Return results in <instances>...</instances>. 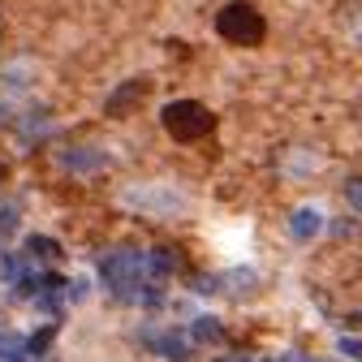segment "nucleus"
I'll return each mask as SVG.
<instances>
[{"instance_id": "nucleus-7", "label": "nucleus", "mask_w": 362, "mask_h": 362, "mask_svg": "<svg viewBox=\"0 0 362 362\" xmlns=\"http://www.w3.org/2000/svg\"><path fill=\"white\" fill-rule=\"evenodd\" d=\"M190 332H194V341H220V337H224V328H220V324L211 320V315H203V320H194V328H190Z\"/></svg>"}, {"instance_id": "nucleus-4", "label": "nucleus", "mask_w": 362, "mask_h": 362, "mask_svg": "<svg viewBox=\"0 0 362 362\" xmlns=\"http://www.w3.org/2000/svg\"><path fill=\"white\" fill-rule=\"evenodd\" d=\"M156 354H164L168 362H190V358H194L190 341L181 337V332H164V337H156Z\"/></svg>"}, {"instance_id": "nucleus-2", "label": "nucleus", "mask_w": 362, "mask_h": 362, "mask_svg": "<svg viewBox=\"0 0 362 362\" xmlns=\"http://www.w3.org/2000/svg\"><path fill=\"white\" fill-rule=\"evenodd\" d=\"M216 30H220V39L238 43V48H255V43H263V35H267V22H263V13L255 5L233 0V5H224L216 13Z\"/></svg>"}, {"instance_id": "nucleus-9", "label": "nucleus", "mask_w": 362, "mask_h": 362, "mask_svg": "<svg viewBox=\"0 0 362 362\" xmlns=\"http://www.w3.org/2000/svg\"><path fill=\"white\" fill-rule=\"evenodd\" d=\"M315 229H320V216H315V211H310V207H306V211H298V216H293V238H310V233H315Z\"/></svg>"}, {"instance_id": "nucleus-5", "label": "nucleus", "mask_w": 362, "mask_h": 362, "mask_svg": "<svg viewBox=\"0 0 362 362\" xmlns=\"http://www.w3.org/2000/svg\"><path fill=\"white\" fill-rule=\"evenodd\" d=\"M26 259H43V263H52V259H61V246L52 242V238H26Z\"/></svg>"}, {"instance_id": "nucleus-8", "label": "nucleus", "mask_w": 362, "mask_h": 362, "mask_svg": "<svg viewBox=\"0 0 362 362\" xmlns=\"http://www.w3.org/2000/svg\"><path fill=\"white\" fill-rule=\"evenodd\" d=\"M143 90H147V86H143V82H129V86H125V90H117V95H112V100H108V112H125V108H129V104H125V100H134V95H143Z\"/></svg>"}, {"instance_id": "nucleus-13", "label": "nucleus", "mask_w": 362, "mask_h": 362, "mask_svg": "<svg viewBox=\"0 0 362 362\" xmlns=\"http://www.w3.org/2000/svg\"><path fill=\"white\" fill-rule=\"evenodd\" d=\"M276 362H306L302 354H285V358H276Z\"/></svg>"}, {"instance_id": "nucleus-1", "label": "nucleus", "mask_w": 362, "mask_h": 362, "mask_svg": "<svg viewBox=\"0 0 362 362\" xmlns=\"http://www.w3.org/2000/svg\"><path fill=\"white\" fill-rule=\"evenodd\" d=\"M100 276H104V285H108L121 302H134V293H139L143 281H160V276H151V259H147V250H139V246H121V250L104 255Z\"/></svg>"}, {"instance_id": "nucleus-10", "label": "nucleus", "mask_w": 362, "mask_h": 362, "mask_svg": "<svg viewBox=\"0 0 362 362\" xmlns=\"http://www.w3.org/2000/svg\"><path fill=\"white\" fill-rule=\"evenodd\" d=\"M48 341H52V328H39V332H30V337H26V354H30V358H39L43 349H48Z\"/></svg>"}, {"instance_id": "nucleus-12", "label": "nucleus", "mask_w": 362, "mask_h": 362, "mask_svg": "<svg viewBox=\"0 0 362 362\" xmlns=\"http://www.w3.org/2000/svg\"><path fill=\"white\" fill-rule=\"evenodd\" d=\"M341 349L354 354V358H362V341H341Z\"/></svg>"}, {"instance_id": "nucleus-3", "label": "nucleus", "mask_w": 362, "mask_h": 362, "mask_svg": "<svg viewBox=\"0 0 362 362\" xmlns=\"http://www.w3.org/2000/svg\"><path fill=\"white\" fill-rule=\"evenodd\" d=\"M164 129L173 134L177 143H199L216 129V117L199 104V100H177L164 108Z\"/></svg>"}, {"instance_id": "nucleus-14", "label": "nucleus", "mask_w": 362, "mask_h": 362, "mask_svg": "<svg viewBox=\"0 0 362 362\" xmlns=\"http://www.w3.org/2000/svg\"><path fill=\"white\" fill-rule=\"evenodd\" d=\"M224 362H246V358H224Z\"/></svg>"}, {"instance_id": "nucleus-11", "label": "nucleus", "mask_w": 362, "mask_h": 362, "mask_svg": "<svg viewBox=\"0 0 362 362\" xmlns=\"http://www.w3.org/2000/svg\"><path fill=\"white\" fill-rule=\"evenodd\" d=\"M18 229V207H0V238H13Z\"/></svg>"}, {"instance_id": "nucleus-6", "label": "nucleus", "mask_w": 362, "mask_h": 362, "mask_svg": "<svg viewBox=\"0 0 362 362\" xmlns=\"http://www.w3.org/2000/svg\"><path fill=\"white\" fill-rule=\"evenodd\" d=\"M22 272H30L26 259H18V255H0V281H9V285H13Z\"/></svg>"}]
</instances>
